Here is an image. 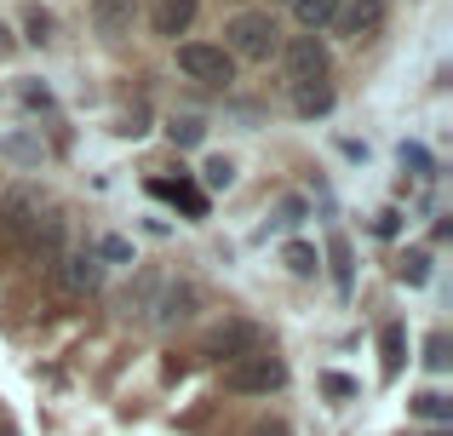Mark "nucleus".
Segmentation results:
<instances>
[{"instance_id":"obj_19","label":"nucleus","mask_w":453,"mask_h":436,"mask_svg":"<svg viewBox=\"0 0 453 436\" xmlns=\"http://www.w3.org/2000/svg\"><path fill=\"white\" fill-rule=\"evenodd\" d=\"M166 133H173V144H184V149H196V144H201V138H207V126H201V121H189V115H184V121H173V126H166Z\"/></svg>"},{"instance_id":"obj_27","label":"nucleus","mask_w":453,"mask_h":436,"mask_svg":"<svg viewBox=\"0 0 453 436\" xmlns=\"http://www.w3.org/2000/svg\"><path fill=\"white\" fill-rule=\"evenodd\" d=\"M321 391H327V396H356V385L344 379V373H327V379H321Z\"/></svg>"},{"instance_id":"obj_28","label":"nucleus","mask_w":453,"mask_h":436,"mask_svg":"<svg viewBox=\"0 0 453 436\" xmlns=\"http://www.w3.org/2000/svg\"><path fill=\"white\" fill-rule=\"evenodd\" d=\"M23 103H29V110H46V103H52V92H46V87H23Z\"/></svg>"},{"instance_id":"obj_11","label":"nucleus","mask_w":453,"mask_h":436,"mask_svg":"<svg viewBox=\"0 0 453 436\" xmlns=\"http://www.w3.org/2000/svg\"><path fill=\"white\" fill-rule=\"evenodd\" d=\"M196 11H201V0H155L150 23H155V34H161V41H178V34H189Z\"/></svg>"},{"instance_id":"obj_9","label":"nucleus","mask_w":453,"mask_h":436,"mask_svg":"<svg viewBox=\"0 0 453 436\" xmlns=\"http://www.w3.org/2000/svg\"><path fill=\"white\" fill-rule=\"evenodd\" d=\"M138 0H92V29L104 34V41H127L133 34V23H138Z\"/></svg>"},{"instance_id":"obj_6","label":"nucleus","mask_w":453,"mask_h":436,"mask_svg":"<svg viewBox=\"0 0 453 436\" xmlns=\"http://www.w3.org/2000/svg\"><path fill=\"white\" fill-rule=\"evenodd\" d=\"M333 29H339L344 41H367V34H379V29H385V0H339Z\"/></svg>"},{"instance_id":"obj_15","label":"nucleus","mask_w":453,"mask_h":436,"mask_svg":"<svg viewBox=\"0 0 453 436\" xmlns=\"http://www.w3.org/2000/svg\"><path fill=\"white\" fill-rule=\"evenodd\" d=\"M281 264H288L293 276H316V247H304V241H288V247H281Z\"/></svg>"},{"instance_id":"obj_26","label":"nucleus","mask_w":453,"mask_h":436,"mask_svg":"<svg viewBox=\"0 0 453 436\" xmlns=\"http://www.w3.org/2000/svg\"><path fill=\"white\" fill-rule=\"evenodd\" d=\"M402 161H408V167H419V179H431V156H425L419 144H402Z\"/></svg>"},{"instance_id":"obj_16","label":"nucleus","mask_w":453,"mask_h":436,"mask_svg":"<svg viewBox=\"0 0 453 436\" xmlns=\"http://www.w3.org/2000/svg\"><path fill=\"white\" fill-rule=\"evenodd\" d=\"M413 408H419V419H436V425H442V419H453V402L442 391H425V396H413Z\"/></svg>"},{"instance_id":"obj_14","label":"nucleus","mask_w":453,"mask_h":436,"mask_svg":"<svg viewBox=\"0 0 453 436\" xmlns=\"http://www.w3.org/2000/svg\"><path fill=\"white\" fill-rule=\"evenodd\" d=\"M293 110H299V115H327V110H333V87H327V80L299 87V92H293Z\"/></svg>"},{"instance_id":"obj_7","label":"nucleus","mask_w":453,"mask_h":436,"mask_svg":"<svg viewBox=\"0 0 453 436\" xmlns=\"http://www.w3.org/2000/svg\"><path fill=\"white\" fill-rule=\"evenodd\" d=\"M58 281H64L69 293H98L104 287V258L98 253H58Z\"/></svg>"},{"instance_id":"obj_23","label":"nucleus","mask_w":453,"mask_h":436,"mask_svg":"<svg viewBox=\"0 0 453 436\" xmlns=\"http://www.w3.org/2000/svg\"><path fill=\"white\" fill-rule=\"evenodd\" d=\"M425 368H436V373L448 368V339H442V333H431V339H425Z\"/></svg>"},{"instance_id":"obj_25","label":"nucleus","mask_w":453,"mask_h":436,"mask_svg":"<svg viewBox=\"0 0 453 436\" xmlns=\"http://www.w3.org/2000/svg\"><path fill=\"white\" fill-rule=\"evenodd\" d=\"M23 29H29V41L41 46L46 34H52V18H46V11H29V18H23Z\"/></svg>"},{"instance_id":"obj_10","label":"nucleus","mask_w":453,"mask_h":436,"mask_svg":"<svg viewBox=\"0 0 453 436\" xmlns=\"http://www.w3.org/2000/svg\"><path fill=\"white\" fill-rule=\"evenodd\" d=\"M23 247H29L41 264H58V253H64V213H58V207H46V213L35 218V230L23 235Z\"/></svg>"},{"instance_id":"obj_2","label":"nucleus","mask_w":453,"mask_h":436,"mask_svg":"<svg viewBox=\"0 0 453 436\" xmlns=\"http://www.w3.org/2000/svg\"><path fill=\"white\" fill-rule=\"evenodd\" d=\"M224 385H230L235 396H270L288 385V362L270 356V350H247V356H235L230 368H224Z\"/></svg>"},{"instance_id":"obj_3","label":"nucleus","mask_w":453,"mask_h":436,"mask_svg":"<svg viewBox=\"0 0 453 436\" xmlns=\"http://www.w3.org/2000/svg\"><path fill=\"white\" fill-rule=\"evenodd\" d=\"M178 69H184L189 80H201V87H230L235 80V57L212 41H184L178 46Z\"/></svg>"},{"instance_id":"obj_1","label":"nucleus","mask_w":453,"mask_h":436,"mask_svg":"<svg viewBox=\"0 0 453 436\" xmlns=\"http://www.w3.org/2000/svg\"><path fill=\"white\" fill-rule=\"evenodd\" d=\"M224 52L247 57V64H270V52H281V29L270 11H235L224 29Z\"/></svg>"},{"instance_id":"obj_29","label":"nucleus","mask_w":453,"mask_h":436,"mask_svg":"<svg viewBox=\"0 0 453 436\" xmlns=\"http://www.w3.org/2000/svg\"><path fill=\"white\" fill-rule=\"evenodd\" d=\"M0 52H12V34H6V23H0Z\"/></svg>"},{"instance_id":"obj_24","label":"nucleus","mask_w":453,"mask_h":436,"mask_svg":"<svg viewBox=\"0 0 453 436\" xmlns=\"http://www.w3.org/2000/svg\"><path fill=\"white\" fill-rule=\"evenodd\" d=\"M402 368V327H385V373Z\"/></svg>"},{"instance_id":"obj_17","label":"nucleus","mask_w":453,"mask_h":436,"mask_svg":"<svg viewBox=\"0 0 453 436\" xmlns=\"http://www.w3.org/2000/svg\"><path fill=\"white\" fill-rule=\"evenodd\" d=\"M333 281H339V293H350V241H344V235H333Z\"/></svg>"},{"instance_id":"obj_20","label":"nucleus","mask_w":453,"mask_h":436,"mask_svg":"<svg viewBox=\"0 0 453 436\" xmlns=\"http://www.w3.org/2000/svg\"><path fill=\"white\" fill-rule=\"evenodd\" d=\"M98 258H110V264H133V241H121V235H104V241H98Z\"/></svg>"},{"instance_id":"obj_18","label":"nucleus","mask_w":453,"mask_h":436,"mask_svg":"<svg viewBox=\"0 0 453 436\" xmlns=\"http://www.w3.org/2000/svg\"><path fill=\"white\" fill-rule=\"evenodd\" d=\"M201 184H207V190H230V184H235V167H230V161H207V167H201Z\"/></svg>"},{"instance_id":"obj_4","label":"nucleus","mask_w":453,"mask_h":436,"mask_svg":"<svg viewBox=\"0 0 453 436\" xmlns=\"http://www.w3.org/2000/svg\"><path fill=\"white\" fill-rule=\"evenodd\" d=\"M281 75H288V87H316V80H327V46L316 41V34H293L288 46H281Z\"/></svg>"},{"instance_id":"obj_22","label":"nucleus","mask_w":453,"mask_h":436,"mask_svg":"<svg viewBox=\"0 0 453 436\" xmlns=\"http://www.w3.org/2000/svg\"><path fill=\"white\" fill-rule=\"evenodd\" d=\"M293 224H304V202H299V195H288V202L276 207V230H293Z\"/></svg>"},{"instance_id":"obj_13","label":"nucleus","mask_w":453,"mask_h":436,"mask_svg":"<svg viewBox=\"0 0 453 436\" xmlns=\"http://www.w3.org/2000/svg\"><path fill=\"white\" fill-rule=\"evenodd\" d=\"M0 156H6V161H23V167H41V138L6 133V138H0Z\"/></svg>"},{"instance_id":"obj_5","label":"nucleus","mask_w":453,"mask_h":436,"mask_svg":"<svg viewBox=\"0 0 453 436\" xmlns=\"http://www.w3.org/2000/svg\"><path fill=\"white\" fill-rule=\"evenodd\" d=\"M46 195L35 190V184H18V190H0V235H12V241H23V235L35 230V218L46 213Z\"/></svg>"},{"instance_id":"obj_12","label":"nucleus","mask_w":453,"mask_h":436,"mask_svg":"<svg viewBox=\"0 0 453 436\" xmlns=\"http://www.w3.org/2000/svg\"><path fill=\"white\" fill-rule=\"evenodd\" d=\"M288 6H293V18H299L304 29L316 34V29H333V11H339V0H288Z\"/></svg>"},{"instance_id":"obj_8","label":"nucleus","mask_w":453,"mask_h":436,"mask_svg":"<svg viewBox=\"0 0 453 436\" xmlns=\"http://www.w3.org/2000/svg\"><path fill=\"white\" fill-rule=\"evenodd\" d=\"M189 310H196V287H189V281H161V287H155V299H150V322L155 327L184 322Z\"/></svg>"},{"instance_id":"obj_21","label":"nucleus","mask_w":453,"mask_h":436,"mask_svg":"<svg viewBox=\"0 0 453 436\" xmlns=\"http://www.w3.org/2000/svg\"><path fill=\"white\" fill-rule=\"evenodd\" d=\"M425 264H431V258H425V253H408V258H402V264H396V276L408 281V287H419V281L431 276V270H425Z\"/></svg>"}]
</instances>
